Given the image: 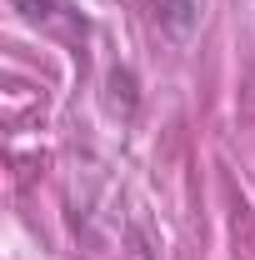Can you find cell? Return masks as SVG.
I'll use <instances>...</instances> for the list:
<instances>
[{
    "label": "cell",
    "mask_w": 255,
    "mask_h": 260,
    "mask_svg": "<svg viewBox=\"0 0 255 260\" xmlns=\"http://www.w3.org/2000/svg\"><path fill=\"white\" fill-rule=\"evenodd\" d=\"M15 5H25L30 15H45V0H15Z\"/></svg>",
    "instance_id": "cell-1"
}]
</instances>
